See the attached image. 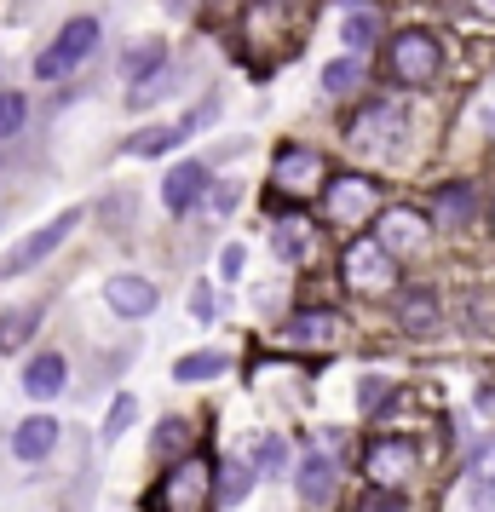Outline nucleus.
<instances>
[{"instance_id":"35","label":"nucleus","mask_w":495,"mask_h":512,"mask_svg":"<svg viewBox=\"0 0 495 512\" xmlns=\"http://www.w3.org/2000/svg\"><path fill=\"white\" fill-rule=\"evenodd\" d=\"M242 265H248V254L242 248H225L219 254V277H242Z\"/></svg>"},{"instance_id":"19","label":"nucleus","mask_w":495,"mask_h":512,"mask_svg":"<svg viewBox=\"0 0 495 512\" xmlns=\"http://www.w3.org/2000/svg\"><path fill=\"white\" fill-rule=\"evenodd\" d=\"M93 47H98V18H70V24L58 29V41H52V52H58L70 70H75V64H81Z\"/></svg>"},{"instance_id":"20","label":"nucleus","mask_w":495,"mask_h":512,"mask_svg":"<svg viewBox=\"0 0 495 512\" xmlns=\"http://www.w3.org/2000/svg\"><path fill=\"white\" fill-rule=\"evenodd\" d=\"M162 58H167V47L156 41V35H144V41H133V47H127V58H121V75L139 87V81H150V75L162 70Z\"/></svg>"},{"instance_id":"1","label":"nucleus","mask_w":495,"mask_h":512,"mask_svg":"<svg viewBox=\"0 0 495 512\" xmlns=\"http://www.w3.org/2000/svg\"><path fill=\"white\" fill-rule=\"evenodd\" d=\"M403 139H409V116L398 98H375L346 121V144L357 156H392V150H403Z\"/></svg>"},{"instance_id":"16","label":"nucleus","mask_w":495,"mask_h":512,"mask_svg":"<svg viewBox=\"0 0 495 512\" xmlns=\"http://www.w3.org/2000/svg\"><path fill=\"white\" fill-rule=\"evenodd\" d=\"M294 478H300V501H306V507H329L334 501V461L323 449H311Z\"/></svg>"},{"instance_id":"7","label":"nucleus","mask_w":495,"mask_h":512,"mask_svg":"<svg viewBox=\"0 0 495 512\" xmlns=\"http://www.w3.org/2000/svg\"><path fill=\"white\" fill-rule=\"evenodd\" d=\"M415 466H421V449L409 438H380L369 455H363V478L375 489H398V484H409L415 478Z\"/></svg>"},{"instance_id":"25","label":"nucleus","mask_w":495,"mask_h":512,"mask_svg":"<svg viewBox=\"0 0 495 512\" xmlns=\"http://www.w3.org/2000/svg\"><path fill=\"white\" fill-rule=\"evenodd\" d=\"M340 35H346V47H352V52H369L380 41L375 12H363V6H357V12H346V18H340Z\"/></svg>"},{"instance_id":"34","label":"nucleus","mask_w":495,"mask_h":512,"mask_svg":"<svg viewBox=\"0 0 495 512\" xmlns=\"http://www.w3.org/2000/svg\"><path fill=\"white\" fill-rule=\"evenodd\" d=\"M236 202H242V185H219V190H213V208L208 213H213V219H225Z\"/></svg>"},{"instance_id":"21","label":"nucleus","mask_w":495,"mask_h":512,"mask_svg":"<svg viewBox=\"0 0 495 512\" xmlns=\"http://www.w3.org/2000/svg\"><path fill=\"white\" fill-rule=\"evenodd\" d=\"M472 507H478V512L495 507V438L472 455Z\"/></svg>"},{"instance_id":"14","label":"nucleus","mask_w":495,"mask_h":512,"mask_svg":"<svg viewBox=\"0 0 495 512\" xmlns=\"http://www.w3.org/2000/svg\"><path fill=\"white\" fill-rule=\"evenodd\" d=\"M288 340L306 346V351H323V346L340 340V317H334V311H294V317H288Z\"/></svg>"},{"instance_id":"31","label":"nucleus","mask_w":495,"mask_h":512,"mask_svg":"<svg viewBox=\"0 0 495 512\" xmlns=\"http://www.w3.org/2000/svg\"><path fill=\"white\" fill-rule=\"evenodd\" d=\"M213 311H219L213 288H208V282H196V288H190V317H196V323H213Z\"/></svg>"},{"instance_id":"27","label":"nucleus","mask_w":495,"mask_h":512,"mask_svg":"<svg viewBox=\"0 0 495 512\" xmlns=\"http://www.w3.org/2000/svg\"><path fill=\"white\" fill-rule=\"evenodd\" d=\"M29 121V98L24 93H0V139H18Z\"/></svg>"},{"instance_id":"22","label":"nucleus","mask_w":495,"mask_h":512,"mask_svg":"<svg viewBox=\"0 0 495 512\" xmlns=\"http://www.w3.org/2000/svg\"><path fill=\"white\" fill-rule=\"evenodd\" d=\"M185 133L190 127H144V133H133V139L121 144V156H162V150H173Z\"/></svg>"},{"instance_id":"3","label":"nucleus","mask_w":495,"mask_h":512,"mask_svg":"<svg viewBox=\"0 0 495 512\" xmlns=\"http://www.w3.org/2000/svg\"><path fill=\"white\" fill-rule=\"evenodd\" d=\"M438 64H444V52H438V41L426 29H403L398 41L386 47V75L398 87H432L438 81Z\"/></svg>"},{"instance_id":"10","label":"nucleus","mask_w":495,"mask_h":512,"mask_svg":"<svg viewBox=\"0 0 495 512\" xmlns=\"http://www.w3.org/2000/svg\"><path fill=\"white\" fill-rule=\"evenodd\" d=\"M202 196H213V173H208L202 162H179V167L162 179V208H167V213H190Z\"/></svg>"},{"instance_id":"2","label":"nucleus","mask_w":495,"mask_h":512,"mask_svg":"<svg viewBox=\"0 0 495 512\" xmlns=\"http://www.w3.org/2000/svg\"><path fill=\"white\" fill-rule=\"evenodd\" d=\"M340 282L352 294H392L398 288V259L386 254L375 236H357L352 248L340 254Z\"/></svg>"},{"instance_id":"28","label":"nucleus","mask_w":495,"mask_h":512,"mask_svg":"<svg viewBox=\"0 0 495 512\" xmlns=\"http://www.w3.org/2000/svg\"><path fill=\"white\" fill-rule=\"evenodd\" d=\"M150 449H156V455H185L190 449V426L185 420H162L156 438H150Z\"/></svg>"},{"instance_id":"18","label":"nucleus","mask_w":495,"mask_h":512,"mask_svg":"<svg viewBox=\"0 0 495 512\" xmlns=\"http://www.w3.org/2000/svg\"><path fill=\"white\" fill-rule=\"evenodd\" d=\"M472 213H478V202H472V185H444V190H432V225L455 231V225H467Z\"/></svg>"},{"instance_id":"8","label":"nucleus","mask_w":495,"mask_h":512,"mask_svg":"<svg viewBox=\"0 0 495 512\" xmlns=\"http://www.w3.org/2000/svg\"><path fill=\"white\" fill-rule=\"evenodd\" d=\"M426 236H432V213H421V208H386V213L375 219V242H380L392 259L426 248Z\"/></svg>"},{"instance_id":"15","label":"nucleus","mask_w":495,"mask_h":512,"mask_svg":"<svg viewBox=\"0 0 495 512\" xmlns=\"http://www.w3.org/2000/svg\"><path fill=\"white\" fill-rule=\"evenodd\" d=\"M398 323L409 340H432V328H438V294L432 288H409L398 300Z\"/></svg>"},{"instance_id":"36","label":"nucleus","mask_w":495,"mask_h":512,"mask_svg":"<svg viewBox=\"0 0 495 512\" xmlns=\"http://www.w3.org/2000/svg\"><path fill=\"white\" fill-rule=\"evenodd\" d=\"M369 512H403L398 501H369Z\"/></svg>"},{"instance_id":"26","label":"nucleus","mask_w":495,"mask_h":512,"mask_svg":"<svg viewBox=\"0 0 495 512\" xmlns=\"http://www.w3.org/2000/svg\"><path fill=\"white\" fill-rule=\"evenodd\" d=\"M357 58H334V64H323V93H334V98H346L357 87Z\"/></svg>"},{"instance_id":"4","label":"nucleus","mask_w":495,"mask_h":512,"mask_svg":"<svg viewBox=\"0 0 495 512\" xmlns=\"http://www.w3.org/2000/svg\"><path fill=\"white\" fill-rule=\"evenodd\" d=\"M208 495H213V466L202 461V455H185V461L156 484V501H150V507L156 512H202Z\"/></svg>"},{"instance_id":"32","label":"nucleus","mask_w":495,"mask_h":512,"mask_svg":"<svg viewBox=\"0 0 495 512\" xmlns=\"http://www.w3.org/2000/svg\"><path fill=\"white\" fill-rule=\"evenodd\" d=\"M167 87H173V75H150V81H139V87H133V104L144 110V104H150V98H162Z\"/></svg>"},{"instance_id":"11","label":"nucleus","mask_w":495,"mask_h":512,"mask_svg":"<svg viewBox=\"0 0 495 512\" xmlns=\"http://www.w3.org/2000/svg\"><path fill=\"white\" fill-rule=\"evenodd\" d=\"M104 300H110V311H116V317H133V323H139V317H150V311H156V300H162V294H156V282L121 271V277L104 282Z\"/></svg>"},{"instance_id":"9","label":"nucleus","mask_w":495,"mask_h":512,"mask_svg":"<svg viewBox=\"0 0 495 512\" xmlns=\"http://www.w3.org/2000/svg\"><path fill=\"white\" fill-rule=\"evenodd\" d=\"M271 185L294 190V196H311V190L323 185V156H317V150H306V144H288V150H277V162H271Z\"/></svg>"},{"instance_id":"30","label":"nucleus","mask_w":495,"mask_h":512,"mask_svg":"<svg viewBox=\"0 0 495 512\" xmlns=\"http://www.w3.org/2000/svg\"><path fill=\"white\" fill-rule=\"evenodd\" d=\"M254 484V466H225V484H219V501L225 507H236L242 501V489Z\"/></svg>"},{"instance_id":"13","label":"nucleus","mask_w":495,"mask_h":512,"mask_svg":"<svg viewBox=\"0 0 495 512\" xmlns=\"http://www.w3.org/2000/svg\"><path fill=\"white\" fill-rule=\"evenodd\" d=\"M52 449H58V420L52 415L18 420V432H12V455H18V461H47Z\"/></svg>"},{"instance_id":"24","label":"nucleus","mask_w":495,"mask_h":512,"mask_svg":"<svg viewBox=\"0 0 495 512\" xmlns=\"http://www.w3.org/2000/svg\"><path fill=\"white\" fill-rule=\"evenodd\" d=\"M219 374H225V357H219V351H190V357H179V363H173V380H219Z\"/></svg>"},{"instance_id":"23","label":"nucleus","mask_w":495,"mask_h":512,"mask_svg":"<svg viewBox=\"0 0 495 512\" xmlns=\"http://www.w3.org/2000/svg\"><path fill=\"white\" fill-rule=\"evenodd\" d=\"M35 323H41V305H24V311H6L0 317V351H18L35 334Z\"/></svg>"},{"instance_id":"33","label":"nucleus","mask_w":495,"mask_h":512,"mask_svg":"<svg viewBox=\"0 0 495 512\" xmlns=\"http://www.w3.org/2000/svg\"><path fill=\"white\" fill-rule=\"evenodd\" d=\"M35 75H41V81H58V75H70V64H64V58H58V52H41V58H35Z\"/></svg>"},{"instance_id":"6","label":"nucleus","mask_w":495,"mask_h":512,"mask_svg":"<svg viewBox=\"0 0 495 512\" xmlns=\"http://www.w3.org/2000/svg\"><path fill=\"white\" fill-rule=\"evenodd\" d=\"M375 202H380V190L363 173H340V179L323 185V213H329L334 225H346V231L363 225V219H375Z\"/></svg>"},{"instance_id":"29","label":"nucleus","mask_w":495,"mask_h":512,"mask_svg":"<svg viewBox=\"0 0 495 512\" xmlns=\"http://www.w3.org/2000/svg\"><path fill=\"white\" fill-rule=\"evenodd\" d=\"M133 420H139V403H133V392H121L116 403H110V415H104V443H116Z\"/></svg>"},{"instance_id":"37","label":"nucleus","mask_w":495,"mask_h":512,"mask_svg":"<svg viewBox=\"0 0 495 512\" xmlns=\"http://www.w3.org/2000/svg\"><path fill=\"white\" fill-rule=\"evenodd\" d=\"M478 12H484V18H495V0H478Z\"/></svg>"},{"instance_id":"12","label":"nucleus","mask_w":495,"mask_h":512,"mask_svg":"<svg viewBox=\"0 0 495 512\" xmlns=\"http://www.w3.org/2000/svg\"><path fill=\"white\" fill-rule=\"evenodd\" d=\"M64 386H70V363H64L58 351H41V357H29V369H24V392L35 397V403L58 397Z\"/></svg>"},{"instance_id":"5","label":"nucleus","mask_w":495,"mask_h":512,"mask_svg":"<svg viewBox=\"0 0 495 512\" xmlns=\"http://www.w3.org/2000/svg\"><path fill=\"white\" fill-rule=\"evenodd\" d=\"M75 225H81V208H64L58 219H47L41 231H29L12 254L0 259V277H24V271H35L41 259H52V248H64V242H70Z\"/></svg>"},{"instance_id":"17","label":"nucleus","mask_w":495,"mask_h":512,"mask_svg":"<svg viewBox=\"0 0 495 512\" xmlns=\"http://www.w3.org/2000/svg\"><path fill=\"white\" fill-rule=\"evenodd\" d=\"M311 242H317V225H311L306 213H283V219L271 225V248H277V259H306Z\"/></svg>"}]
</instances>
